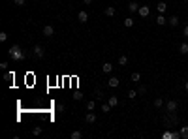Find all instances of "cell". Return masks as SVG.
<instances>
[{
  "label": "cell",
  "instance_id": "cell-7",
  "mask_svg": "<svg viewBox=\"0 0 188 139\" xmlns=\"http://www.w3.org/2000/svg\"><path fill=\"white\" fill-rule=\"evenodd\" d=\"M156 25H158V26L167 25V17H166L164 13H158V17H156Z\"/></svg>",
  "mask_w": 188,
  "mask_h": 139
},
{
  "label": "cell",
  "instance_id": "cell-22",
  "mask_svg": "<svg viewBox=\"0 0 188 139\" xmlns=\"http://www.w3.org/2000/svg\"><path fill=\"white\" fill-rule=\"evenodd\" d=\"M94 107H96V102L94 100H89V102H87V111H94Z\"/></svg>",
  "mask_w": 188,
  "mask_h": 139
},
{
  "label": "cell",
  "instance_id": "cell-38",
  "mask_svg": "<svg viewBox=\"0 0 188 139\" xmlns=\"http://www.w3.org/2000/svg\"><path fill=\"white\" fill-rule=\"evenodd\" d=\"M185 2H186V0H185Z\"/></svg>",
  "mask_w": 188,
  "mask_h": 139
},
{
  "label": "cell",
  "instance_id": "cell-34",
  "mask_svg": "<svg viewBox=\"0 0 188 139\" xmlns=\"http://www.w3.org/2000/svg\"><path fill=\"white\" fill-rule=\"evenodd\" d=\"M8 66H10V64H8V62H6V60H4V62H2V64H0V68H2V70H6V68H8Z\"/></svg>",
  "mask_w": 188,
  "mask_h": 139
},
{
  "label": "cell",
  "instance_id": "cell-10",
  "mask_svg": "<svg viewBox=\"0 0 188 139\" xmlns=\"http://www.w3.org/2000/svg\"><path fill=\"white\" fill-rule=\"evenodd\" d=\"M102 71L103 73H111V71H113V64H111V62H103L102 64Z\"/></svg>",
  "mask_w": 188,
  "mask_h": 139
},
{
  "label": "cell",
  "instance_id": "cell-30",
  "mask_svg": "<svg viewBox=\"0 0 188 139\" xmlns=\"http://www.w3.org/2000/svg\"><path fill=\"white\" fill-rule=\"evenodd\" d=\"M182 36H185V38H188V25L182 28Z\"/></svg>",
  "mask_w": 188,
  "mask_h": 139
},
{
  "label": "cell",
  "instance_id": "cell-11",
  "mask_svg": "<svg viewBox=\"0 0 188 139\" xmlns=\"http://www.w3.org/2000/svg\"><path fill=\"white\" fill-rule=\"evenodd\" d=\"M167 25H169V26H177V25H179V17H177V15H171V17H167Z\"/></svg>",
  "mask_w": 188,
  "mask_h": 139
},
{
  "label": "cell",
  "instance_id": "cell-18",
  "mask_svg": "<svg viewBox=\"0 0 188 139\" xmlns=\"http://www.w3.org/2000/svg\"><path fill=\"white\" fill-rule=\"evenodd\" d=\"M179 133H181V139H188V126H182L179 130Z\"/></svg>",
  "mask_w": 188,
  "mask_h": 139
},
{
  "label": "cell",
  "instance_id": "cell-27",
  "mask_svg": "<svg viewBox=\"0 0 188 139\" xmlns=\"http://www.w3.org/2000/svg\"><path fill=\"white\" fill-rule=\"evenodd\" d=\"M135 96H137V90H130V92H128V98H130V100H134Z\"/></svg>",
  "mask_w": 188,
  "mask_h": 139
},
{
  "label": "cell",
  "instance_id": "cell-19",
  "mask_svg": "<svg viewBox=\"0 0 188 139\" xmlns=\"http://www.w3.org/2000/svg\"><path fill=\"white\" fill-rule=\"evenodd\" d=\"M122 25H124L126 28H130V26H134V19H132V17H126L124 21H122Z\"/></svg>",
  "mask_w": 188,
  "mask_h": 139
},
{
  "label": "cell",
  "instance_id": "cell-23",
  "mask_svg": "<svg viewBox=\"0 0 188 139\" xmlns=\"http://www.w3.org/2000/svg\"><path fill=\"white\" fill-rule=\"evenodd\" d=\"M153 105H154V107H156V109H160V107H162V105H164V100H162V98H156V100H154V102H153Z\"/></svg>",
  "mask_w": 188,
  "mask_h": 139
},
{
  "label": "cell",
  "instance_id": "cell-14",
  "mask_svg": "<svg viewBox=\"0 0 188 139\" xmlns=\"http://www.w3.org/2000/svg\"><path fill=\"white\" fill-rule=\"evenodd\" d=\"M156 10H158V13H166V11H167V4L166 2H158Z\"/></svg>",
  "mask_w": 188,
  "mask_h": 139
},
{
  "label": "cell",
  "instance_id": "cell-2",
  "mask_svg": "<svg viewBox=\"0 0 188 139\" xmlns=\"http://www.w3.org/2000/svg\"><path fill=\"white\" fill-rule=\"evenodd\" d=\"M32 55H34L36 58H43L45 57V49H43L42 45H34L32 47Z\"/></svg>",
  "mask_w": 188,
  "mask_h": 139
},
{
  "label": "cell",
  "instance_id": "cell-15",
  "mask_svg": "<svg viewBox=\"0 0 188 139\" xmlns=\"http://www.w3.org/2000/svg\"><path fill=\"white\" fill-rule=\"evenodd\" d=\"M179 53L181 55H188V43L186 41H182L181 45H179Z\"/></svg>",
  "mask_w": 188,
  "mask_h": 139
},
{
  "label": "cell",
  "instance_id": "cell-36",
  "mask_svg": "<svg viewBox=\"0 0 188 139\" xmlns=\"http://www.w3.org/2000/svg\"><path fill=\"white\" fill-rule=\"evenodd\" d=\"M185 90H186V92H188V81L185 83Z\"/></svg>",
  "mask_w": 188,
  "mask_h": 139
},
{
  "label": "cell",
  "instance_id": "cell-33",
  "mask_svg": "<svg viewBox=\"0 0 188 139\" xmlns=\"http://www.w3.org/2000/svg\"><path fill=\"white\" fill-rule=\"evenodd\" d=\"M96 98H98V100H102V98H103V94L100 92V90H96Z\"/></svg>",
  "mask_w": 188,
  "mask_h": 139
},
{
  "label": "cell",
  "instance_id": "cell-1",
  "mask_svg": "<svg viewBox=\"0 0 188 139\" xmlns=\"http://www.w3.org/2000/svg\"><path fill=\"white\" fill-rule=\"evenodd\" d=\"M10 57L13 58V60H21V58L25 57V55L21 53V47H19L17 43H15V45H11V49H10Z\"/></svg>",
  "mask_w": 188,
  "mask_h": 139
},
{
  "label": "cell",
  "instance_id": "cell-13",
  "mask_svg": "<svg viewBox=\"0 0 188 139\" xmlns=\"http://www.w3.org/2000/svg\"><path fill=\"white\" fill-rule=\"evenodd\" d=\"M128 10H130V13H135V11H139V4L137 2H130L128 4Z\"/></svg>",
  "mask_w": 188,
  "mask_h": 139
},
{
  "label": "cell",
  "instance_id": "cell-37",
  "mask_svg": "<svg viewBox=\"0 0 188 139\" xmlns=\"http://www.w3.org/2000/svg\"><path fill=\"white\" fill-rule=\"evenodd\" d=\"M32 2H38V0H32Z\"/></svg>",
  "mask_w": 188,
  "mask_h": 139
},
{
  "label": "cell",
  "instance_id": "cell-3",
  "mask_svg": "<svg viewBox=\"0 0 188 139\" xmlns=\"http://www.w3.org/2000/svg\"><path fill=\"white\" fill-rule=\"evenodd\" d=\"M177 107H179V104H177L175 100H169V102H166V111H167V113H171V115H173L175 111H177Z\"/></svg>",
  "mask_w": 188,
  "mask_h": 139
},
{
  "label": "cell",
  "instance_id": "cell-28",
  "mask_svg": "<svg viewBox=\"0 0 188 139\" xmlns=\"http://www.w3.org/2000/svg\"><path fill=\"white\" fill-rule=\"evenodd\" d=\"M25 2H26V0H13L15 6H25Z\"/></svg>",
  "mask_w": 188,
  "mask_h": 139
},
{
  "label": "cell",
  "instance_id": "cell-35",
  "mask_svg": "<svg viewBox=\"0 0 188 139\" xmlns=\"http://www.w3.org/2000/svg\"><path fill=\"white\" fill-rule=\"evenodd\" d=\"M83 2H85L87 6H89V4H92V0H83Z\"/></svg>",
  "mask_w": 188,
  "mask_h": 139
},
{
  "label": "cell",
  "instance_id": "cell-5",
  "mask_svg": "<svg viewBox=\"0 0 188 139\" xmlns=\"http://www.w3.org/2000/svg\"><path fill=\"white\" fill-rule=\"evenodd\" d=\"M85 122H87V124H94V122H96V115L92 113V111H87V115H85Z\"/></svg>",
  "mask_w": 188,
  "mask_h": 139
},
{
  "label": "cell",
  "instance_id": "cell-20",
  "mask_svg": "<svg viewBox=\"0 0 188 139\" xmlns=\"http://www.w3.org/2000/svg\"><path fill=\"white\" fill-rule=\"evenodd\" d=\"M70 137H71V139H81V137H83V133L79 132V130H74V132L70 133Z\"/></svg>",
  "mask_w": 188,
  "mask_h": 139
},
{
  "label": "cell",
  "instance_id": "cell-17",
  "mask_svg": "<svg viewBox=\"0 0 188 139\" xmlns=\"http://www.w3.org/2000/svg\"><path fill=\"white\" fill-rule=\"evenodd\" d=\"M107 104H109L111 107H117V105H119V98H117V96H109V100H107Z\"/></svg>",
  "mask_w": 188,
  "mask_h": 139
},
{
  "label": "cell",
  "instance_id": "cell-24",
  "mask_svg": "<svg viewBox=\"0 0 188 139\" xmlns=\"http://www.w3.org/2000/svg\"><path fill=\"white\" fill-rule=\"evenodd\" d=\"M139 79H141V73H139V71H134V73H132V81L139 83Z\"/></svg>",
  "mask_w": 188,
  "mask_h": 139
},
{
  "label": "cell",
  "instance_id": "cell-32",
  "mask_svg": "<svg viewBox=\"0 0 188 139\" xmlns=\"http://www.w3.org/2000/svg\"><path fill=\"white\" fill-rule=\"evenodd\" d=\"M57 111H58V113H62V111H64V105L58 104V105H57Z\"/></svg>",
  "mask_w": 188,
  "mask_h": 139
},
{
  "label": "cell",
  "instance_id": "cell-16",
  "mask_svg": "<svg viewBox=\"0 0 188 139\" xmlns=\"http://www.w3.org/2000/svg\"><path fill=\"white\" fill-rule=\"evenodd\" d=\"M117 64L119 66H126L128 64V57H126V55H121V57H119V60H117Z\"/></svg>",
  "mask_w": 188,
  "mask_h": 139
},
{
  "label": "cell",
  "instance_id": "cell-26",
  "mask_svg": "<svg viewBox=\"0 0 188 139\" xmlns=\"http://www.w3.org/2000/svg\"><path fill=\"white\" fill-rule=\"evenodd\" d=\"M102 111H103V113H109V111H111V105L109 104H103L102 105Z\"/></svg>",
  "mask_w": 188,
  "mask_h": 139
},
{
  "label": "cell",
  "instance_id": "cell-6",
  "mask_svg": "<svg viewBox=\"0 0 188 139\" xmlns=\"http://www.w3.org/2000/svg\"><path fill=\"white\" fill-rule=\"evenodd\" d=\"M77 21H79V23H87V21H89V13H87L85 10H81V11L77 13Z\"/></svg>",
  "mask_w": 188,
  "mask_h": 139
},
{
  "label": "cell",
  "instance_id": "cell-21",
  "mask_svg": "<svg viewBox=\"0 0 188 139\" xmlns=\"http://www.w3.org/2000/svg\"><path fill=\"white\" fill-rule=\"evenodd\" d=\"M42 126H34V128H32V136H42Z\"/></svg>",
  "mask_w": 188,
  "mask_h": 139
},
{
  "label": "cell",
  "instance_id": "cell-9",
  "mask_svg": "<svg viewBox=\"0 0 188 139\" xmlns=\"http://www.w3.org/2000/svg\"><path fill=\"white\" fill-rule=\"evenodd\" d=\"M107 85H109L111 89H115V86L121 85V81H119V77H109V79H107Z\"/></svg>",
  "mask_w": 188,
  "mask_h": 139
},
{
  "label": "cell",
  "instance_id": "cell-29",
  "mask_svg": "<svg viewBox=\"0 0 188 139\" xmlns=\"http://www.w3.org/2000/svg\"><path fill=\"white\" fill-rule=\"evenodd\" d=\"M8 39V34L6 32H0V41H6Z\"/></svg>",
  "mask_w": 188,
  "mask_h": 139
},
{
  "label": "cell",
  "instance_id": "cell-12",
  "mask_svg": "<svg viewBox=\"0 0 188 139\" xmlns=\"http://www.w3.org/2000/svg\"><path fill=\"white\" fill-rule=\"evenodd\" d=\"M103 13H105V17H113V15L117 13V10H115L113 6H107V8H105V11H103Z\"/></svg>",
  "mask_w": 188,
  "mask_h": 139
},
{
  "label": "cell",
  "instance_id": "cell-8",
  "mask_svg": "<svg viewBox=\"0 0 188 139\" xmlns=\"http://www.w3.org/2000/svg\"><path fill=\"white\" fill-rule=\"evenodd\" d=\"M141 17H149V13H151V10H149V6H139V11H137Z\"/></svg>",
  "mask_w": 188,
  "mask_h": 139
},
{
  "label": "cell",
  "instance_id": "cell-4",
  "mask_svg": "<svg viewBox=\"0 0 188 139\" xmlns=\"http://www.w3.org/2000/svg\"><path fill=\"white\" fill-rule=\"evenodd\" d=\"M42 34L45 36V38H53V34H55V28L51 25H45L43 26V30H42Z\"/></svg>",
  "mask_w": 188,
  "mask_h": 139
},
{
  "label": "cell",
  "instance_id": "cell-25",
  "mask_svg": "<svg viewBox=\"0 0 188 139\" xmlns=\"http://www.w3.org/2000/svg\"><path fill=\"white\" fill-rule=\"evenodd\" d=\"M137 94H147V86H145V85H141V86L137 89Z\"/></svg>",
  "mask_w": 188,
  "mask_h": 139
},
{
  "label": "cell",
  "instance_id": "cell-31",
  "mask_svg": "<svg viewBox=\"0 0 188 139\" xmlns=\"http://www.w3.org/2000/svg\"><path fill=\"white\" fill-rule=\"evenodd\" d=\"M74 98H75V100H81L83 94H81V92H75V94H74Z\"/></svg>",
  "mask_w": 188,
  "mask_h": 139
}]
</instances>
